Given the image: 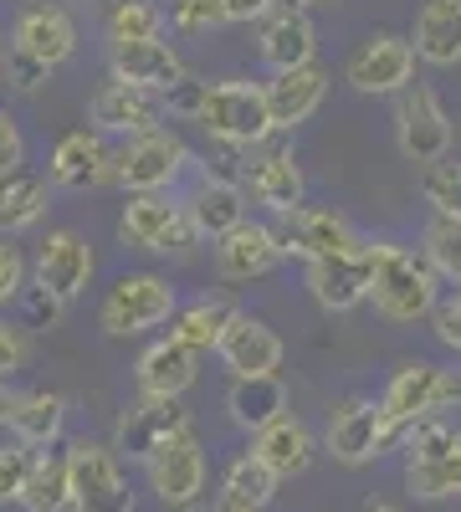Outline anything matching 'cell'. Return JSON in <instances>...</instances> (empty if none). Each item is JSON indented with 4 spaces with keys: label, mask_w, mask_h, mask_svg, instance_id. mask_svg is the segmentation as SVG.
Here are the masks:
<instances>
[{
    "label": "cell",
    "mask_w": 461,
    "mask_h": 512,
    "mask_svg": "<svg viewBox=\"0 0 461 512\" xmlns=\"http://www.w3.org/2000/svg\"><path fill=\"white\" fill-rule=\"evenodd\" d=\"M441 277L431 272L426 256H415L410 246L395 241H374V282H369V303L390 323H421L436 318L441 297H436Z\"/></svg>",
    "instance_id": "cell-1"
},
{
    "label": "cell",
    "mask_w": 461,
    "mask_h": 512,
    "mask_svg": "<svg viewBox=\"0 0 461 512\" xmlns=\"http://www.w3.org/2000/svg\"><path fill=\"white\" fill-rule=\"evenodd\" d=\"M211 139L231 144V149H257L277 134V118H272V103H267V88L262 82H211L205 88V108L195 118Z\"/></svg>",
    "instance_id": "cell-2"
},
{
    "label": "cell",
    "mask_w": 461,
    "mask_h": 512,
    "mask_svg": "<svg viewBox=\"0 0 461 512\" xmlns=\"http://www.w3.org/2000/svg\"><path fill=\"white\" fill-rule=\"evenodd\" d=\"M175 313H180V297H175L170 277H159V272H129V277H118L103 292L98 328L108 338H134V333H149L159 323H175Z\"/></svg>",
    "instance_id": "cell-3"
},
{
    "label": "cell",
    "mask_w": 461,
    "mask_h": 512,
    "mask_svg": "<svg viewBox=\"0 0 461 512\" xmlns=\"http://www.w3.org/2000/svg\"><path fill=\"white\" fill-rule=\"evenodd\" d=\"M118 236L154 256H190L200 241L190 210L170 195H129V205L118 216Z\"/></svg>",
    "instance_id": "cell-4"
},
{
    "label": "cell",
    "mask_w": 461,
    "mask_h": 512,
    "mask_svg": "<svg viewBox=\"0 0 461 512\" xmlns=\"http://www.w3.org/2000/svg\"><path fill=\"white\" fill-rule=\"evenodd\" d=\"M67 472H72V512H134V492L113 446L88 441V436L72 441Z\"/></svg>",
    "instance_id": "cell-5"
},
{
    "label": "cell",
    "mask_w": 461,
    "mask_h": 512,
    "mask_svg": "<svg viewBox=\"0 0 461 512\" xmlns=\"http://www.w3.org/2000/svg\"><path fill=\"white\" fill-rule=\"evenodd\" d=\"M451 400H461V374H446V369H436L431 359L400 364L395 379L385 384V395H380L385 415H390L395 425H405V431H415L421 420H436V410L451 405Z\"/></svg>",
    "instance_id": "cell-6"
},
{
    "label": "cell",
    "mask_w": 461,
    "mask_h": 512,
    "mask_svg": "<svg viewBox=\"0 0 461 512\" xmlns=\"http://www.w3.org/2000/svg\"><path fill=\"white\" fill-rule=\"evenodd\" d=\"M180 436H190V410H185V400L139 395L129 410L118 415V425H113V451L149 466L164 446L180 441Z\"/></svg>",
    "instance_id": "cell-7"
},
{
    "label": "cell",
    "mask_w": 461,
    "mask_h": 512,
    "mask_svg": "<svg viewBox=\"0 0 461 512\" xmlns=\"http://www.w3.org/2000/svg\"><path fill=\"white\" fill-rule=\"evenodd\" d=\"M190 169V144L170 128H159V134H144V139H129L118 149V185L129 195H164L180 175Z\"/></svg>",
    "instance_id": "cell-8"
},
{
    "label": "cell",
    "mask_w": 461,
    "mask_h": 512,
    "mask_svg": "<svg viewBox=\"0 0 461 512\" xmlns=\"http://www.w3.org/2000/svg\"><path fill=\"white\" fill-rule=\"evenodd\" d=\"M405 436H410V431L385 415L380 400H349L339 415L328 420V436H323V441H328L333 461L369 466L374 456H385V446H395V441H405Z\"/></svg>",
    "instance_id": "cell-9"
},
{
    "label": "cell",
    "mask_w": 461,
    "mask_h": 512,
    "mask_svg": "<svg viewBox=\"0 0 461 512\" xmlns=\"http://www.w3.org/2000/svg\"><path fill=\"white\" fill-rule=\"evenodd\" d=\"M344 77H349L354 93H369V98L410 93L415 88V82H410L415 77V47L405 36H395V31H380V36H369L364 47L349 52Z\"/></svg>",
    "instance_id": "cell-10"
},
{
    "label": "cell",
    "mask_w": 461,
    "mask_h": 512,
    "mask_svg": "<svg viewBox=\"0 0 461 512\" xmlns=\"http://www.w3.org/2000/svg\"><path fill=\"white\" fill-rule=\"evenodd\" d=\"M395 144L410 164H441L451 149V118L431 88H410L395 103Z\"/></svg>",
    "instance_id": "cell-11"
},
{
    "label": "cell",
    "mask_w": 461,
    "mask_h": 512,
    "mask_svg": "<svg viewBox=\"0 0 461 512\" xmlns=\"http://www.w3.org/2000/svg\"><path fill=\"white\" fill-rule=\"evenodd\" d=\"M277 241L287 256H303V262H323V256H344V251H364L369 241L339 216V210H318L303 205L292 216H277Z\"/></svg>",
    "instance_id": "cell-12"
},
{
    "label": "cell",
    "mask_w": 461,
    "mask_h": 512,
    "mask_svg": "<svg viewBox=\"0 0 461 512\" xmlns=\"http://www.w3.org/2000/svg\"><path fill=\"white\" fill-rule=\"evenodd\" d=\"M369 282H374V246L323 256V262L303 267V287L313 292V303L323 313H349V308L369 303Z\"/></svg>",
    "instance_id": "cell-13"
},
{
    "label": "cell",
    "mask_w": 461,
    "mask_h": 512,
    "mask_svg": "<svg viewBox=\"0 0 461 512\" xmlns=\"http://www.w3.org/2000/svg\"><path fill=\"white\" fill-rule=\"evenodd\" d=\"M159 113H164L159 93L129 88V82H118V77H108L103 88L88 98V118H93L98 134H123V139L159 134Z\"/></svg>",
    "instance_id": "cell-14"
},
{
    "label": "cell",
    "mask_w": 461,
    "mask_h": 512,
    "mask_svg": "<svg viewBox=\"0 0 461 512\" xmlns=\"http://www.w3.org/2000/svg\"><path fill=\"white\" fill-rule=\"evenodd\" d=\"M144 472H149V487L159 492L164 507H170V512H190L200 502V492H205V451H200L195 431L170 441L144 466Z\"/></svg>",
    "instance_id": "cell-15"
},
{
    "label": "cell",
    "mask_w": 461,
    "mask_h": 512,
    "mask_svg": "<svg viewBox=\"0 0 461 512\" xmlns=\"http://www.w3.org/2000/svg\"><path fill=\"white\" fill-rule=\"evenodd\" d=\"M118 175V154L103 144L98 128H72L52 149V180L62 190H98L103 180Z\"/></svg>",
    "instance_id": "cell-16"
},
{
    "label": "cell",
    "mask_w": 461,
    "mask_h": 512,
    "mask_svg": "<svg viewBox=\"0 0 461 512\" xmlns=\"http://www.w3.org/2000/svg\"><path fill=\"white\" fill-rule=\"evenodd\" d=\"M108 67L118 82L129 88H144V93H170L175 82H185V62L175 57L170 41H118L108 47Z\"/></svg>",
    "instance_id": "cell-17"
},
{
    "label": "cell",
    "mask_w": 461,
    "mask_h": 512,
    "mask_svg": "<svg viewBox=\"0 0 461 512\" xmlns=\"http://www.w3.org/2000/svg\"><path fill=\"white\" fill-rule=\"evenodd\" d=\"M88 277H93V246L77 231H52L47 246L36 251V287L52 292L57 303H72V297H82Z\"/></svg>",
    "instance_id": "cell-18"
},
{
    "label": "cell",
    "mask_w": 461,
    "mask_h": 512,
    "mask_svg": "<svg viewBox=\"0 0 461 512\" xmlns=\"http://www.w3.org/2000/svg\"><path fill=\"white\" fill-rule=\"evenodd\" d=\"M241 190L272 216H292V210H303V169L287 149H267L241 169Z\"/></svg>",
    "instance_id": "cell-19"
},
{
    "label": "cell",
    "mask_w": 461,
    "mask_h": 512,
    "mask_svg": "<svg viewBox=\"0 0 461 512\" xmlns=\"http://www.w3.org/2000/svg\"><path fill=\"white\" fill-rule=\"evenodd\" d=\"M282 241H277V226H262V221H246L236 226L231 236L216 241V272L226 282H251V277H267L277 262H282Z\"/></svg>",
    "instance_id": "cell-20"
},
{
    "label": "cell",
    "mask_w": 461,
    "mask_h": 512,
    "mask_svg": "<svg viewBox=\"0 0 461 512\" xmlns=\"http://www.w3.org/2000/svg\"><path fill=\"white\" fill-rule=\"evenodd\" d=\"M221 364L231 369V379H262V374H277L282 369V338L262 323V318H251L241 313L226 333V344H221Z\"/></svg>",
    "instance_id": "cell-21"
},
{
    "label": "cell",
    "mask_w": 461,
    "mask_h": 512,
    "mask_svg": "<svg viewBox=\"0 0 461 512\" xmlns=\"http://www.w3.org/2000/svg\"><path fill=\"white\" fill-rule=\"evenodd\" d=\"M16 47L47 67H62L77 52V26L62 6H26L16 16Z\"/></svg>",
    "instance_id": "cell-22"
},
{
    "label": "cell",
    "mask_w": 461,
    "mask_h": 512,
    "mask_svg": "<svg viewBox=\"0 0 461 512\" xmlns=\"http://www.w3.org/2000/svg\"><path fill=\"white\" fill-rule=\"evenodd\" d=\"M185 210H190V221H195L200 236L221 241V236H231L236 226H246V190H241V180L205 175V180L190 190Z\"/></svg>",
    "instance_id": "cell-23"
},
{
    "label": "cell",
    "mask_w": 461,
    "mask_h": 512,
    "mask_svg": "<svg viewBox=\"0 0 461 512\" xmlns=\"http://www.w3.org/2000/svg\"><path fill=\"white\" fill-rule=\"evenodd\" d=\"M139 395H154V400H185V390L195 384V349L164 338V344H149L139 354Z\"/></svg>",
    "instance_id": "cell-24"
},
{
    "label": "cell",
    "mask_w": 461,
    "mask_h": 512,
    "mask_svg": "<svg viewBox=\"0 0 461 512\" xmlns=\"http://www.w3.org/2000/svg\"><path fill=\"white\" fill-rule=\"evenodd\" d=\"M328 98V72L313 62V67H298V72H277L267 82V103H272V118L277 128H298L308 123Z\"/></svg>",
    "instance_id": "cell-25"
},
{
    "label": "cell",
    "mask_w": 461,
    "mask_h": 512,
    "mask_svg": "<svg viewBox=\"0 0 461 512\" xmlns=\"http://www.w3.org/2000/svg\"><path fill=\"white\" fill-rule=\"evenodd\" d=\"M226 415L231 425H241V431L262 436L267 425H277L287 415V384L277 374H262V379H231L226 390Z\"/></svg>",
    "instance_id": "cell-26"
},
{
    "label": "cell",
    "mask_w": 461,
    "mask_h": 512,
    "mask_svg": "<svg viewBox=\"0 0 461 512\" xmlns=\"http://www.w3.org/2000/svg\"><path fill=\"white\" fill-rule=\"evenodd\" d=\"M410 47L431 67H456L461 62V11L451 6V0H426V6L415 11Z\"/></svg>",
    "instance_id": "cell-27"
},
{
    "label": "cell",
    "mask_w": 461,
    "mask_h": 512,
    "mask_svg": "<svg viewBox=\"0 0 461 512\" xmlns=\"http://www.w3.org/2000/svg\"><path fill=\"white\" fill-rule=\"evenodd\" d=\"M241 313L226 303V297H195L190 308H180L175 313V323H170V338L175 344H185V349H195V354H221V344H226V333H231V323H236Z\"/></svg>",
    "instance_id": "cell-28"
},
{
    "label": "cell",
    "mask_w": 461,
    "mask_h": 512,
    "mask_svg": "<svg viewBox=\"0 0 461 512\" xmlns=\"http://www.w3.org/2000/svg\"><path fill=\"white\" fill-rule=\"evenodd\" d=\"M313 52H318V31L303 11H282L277 21H267L262 31V62L272 72H298V67H313Z\"/></svg>",
    "instance_id": "cell-29"
},
{
    "label": "cell",
    "mask_w": 461,
    "mask_h": 512,
    "mask_svg": "<svg viewBox=\"0 0 461 512\" xmlns=\"http://www.w3.org/2000/svg\"><path fill=\"white\" fill-rule=\"evenodd\" d=\"M251 451H257L277 477H303L308 461H313V431L298 415H282L262 436H251Z\"/></svg>",
    "instance_id": "cell-30"
},
{
    "label": "cell",
    "mask_w": 461,
    "mask_h": 512,
    "mask_svg": "<svg viewBox=\"0 0 461 512\" xmlns=\"http://www.w3.org/2000/svg\"><path fill=\"white\" fill-rule=\"evenodd\" d=\"M277 472L257 456V451H246L226 466V482H221V512H262L272 497H277Z\"/></svg>",
    "instance_id": "cell-31"
},
{
    "label": "cell",
    "mask_w": 461,
    "mask_h": 512,
    "mask_svg": "<svg viewBox=\"0 0 461 512\" xmlns=\"http://www.w3.org/2000/svg\"><path fill=\"white\" fill-rule=\"evenodd\" d=\"M62 425H67V400L52 395V390H31L16 400V415H11V436L21 446H52L62 436Z\"/></svg>",
    "instance_id": "cell-32"
},
{
    "label": "cell",
    "mask_w": 461,
    "mask_h": 512,
    "mask_svg": "<svg viewBox=\"0 0 461 512\" xmlns=\"http://www.w3.org/2000/svg\"><path fill=\"white\" fill-rule=\"evenodd\" d=\"M47 205H52V195H47V180H41V175H26V169H21V175L0 180V231L16 236V231L41 226Z\"/></svg>",
    "instance_id": "cell-33"
},
{
    "label": "cell",
    "mask_w": 461,
    "mask_h": 512,
    "mask_svg": "<svg viewBox=\"0 0 461 512\" xmlns=\"http://www.w3.org/2000/svg\"><path fill=\"white\" fill-rule=\"evenodd\" d=\"M26 512H67L72 507V472H67V456H47L41 451L31 461V477L21 492Z\"/></svg>",
    "instance_id": "cell-34"
},
{
    "label": "cell",
    "mask_w": 461,
    "mask_h": 512,
    "mask_svg": "<svg viewBox=\"0 0 461 512\" xmlns=\"http://www.w3.org/2000/svg\"><path fill=\"white\" fill-rule=\"evenodd\" d=\"M405 487L410 497L421 502H446V497H461V446L441 461H410L405 466Z\"/></svg>",
    "instance_id": "cell-35"
},
{
    "label": "cell",
    "mask_w": 461,
    "mask_h": 512,
    "mask_svg": "<svg viewBox=\"0 0 461 512\" xmlns=\"http://www.w3.org/2000/svg\"><path fill=\"white\" fill-rule=\"evenodd\" d=\"M159 31L164 16L149 0H113L108 6V47H118V41H159Z\"/></svg>",
    "instance_id": "cell-36"
},
{
    "label": "cell",
    "mask_w": 461,
    "mask_h": 512,
    "mask_svg": "<svg viewBox=\"0 0 461 512\" xmlns=\"http://www.w3.org/2000/svg\"><path fill=\"white\" fill-rule=\"evenodd\" d=\"M421 256L431 262V272H436L441 282H461V221L436 216V221L421 231Z\"/></svg>",
    "instance_id": "cell-37"
},
{
    "label": "cell",
    "mask_w": 461,
    "mask_h": 512,
    "mask_svg": "<svg viewBox=\"0 0 461 512\" xmlns=\"http://www.w3.org/2000/svg\"><path fill=\"white\" fill-rule=\"evenodd\" d=\"M456 446H461V431H456L451 420H421V425L405 436V456H410V461H441V456H451ZM410 461H405V466H410Z\"/></svg>",
    "instance_id": "cell-38"
},
{
    "label": "cell",
    "mask_w": 461,
    "mask_h": 512,
    "mask_svg": "<svg viewBox=\"0 0 461 512\" xmlns=\"http://www.w3.org/2000/svg\"><path fill=\"white\" fill-rule=\"evenodd\" d=\"M421 195L436 205V216L446 221H461V164H431L421 175Z\"/></svg>",
    "instance_id": "cell-39"
},
{
    "label": "cell",
    "mask_w": 461,
    "mask_h": 512,
    "mask_svg": "<svg viewBox=\"0 0 461 512\" xmlns=\"http://www.w3.org/2000/svg\"><path fill=\"white\" fill-rule=\"evenodd\" d=\"M31 446H21V441H11V446H0V507H11V502H21V492H26V477H31Z\"/></svg>",
    "instance_id": "cell-40"
},
{
    "label": "cell",
    "mask_w": 461,
    "mask_h": 512,
    "mask_svg": "<svg viewBox=\"0 0 461 512\" xmlns=\"http://www.w3.org/2000/svg\"><path fill=\"white\" fill-rule=\"evenodd\" d=\"M226 21H231L226 0H175V26L180 31H216Z\"/></svg>",
    "instance_id": "cell-41"
},
{
    "label": "cell",
    "mask_w": 461,
    "mask_h": 512,
    "mask_svg": "<svg viewBox=\"0 0 461 512\" xmlns=\"http://www.w3.org/2000/svg\"><path fill=\"white\" fill-rule=\"evenodd\" d=\"M47 77H52V67H47V62L26 57L21 47H11V52H6V82H11L16 93H36V88H41V82H47Z\"/></svg>",
    "instance_id": "cell-42"
},
{
    "label": "cell",
    "mask_w": 461,
    "mask_h": 512,
    "mask_svg": "<svg viewBox=\"0 0 461 512\" xmlns=\"http://www.w3.org/2000/svg\"><path fill=\"white\" fill-rule=\"evenodd\" d=\"M21 159H26V139H21L16 118H11L6 108H0V180L21 175Z\"/></svg>",
    "instance_id": "cell-43"
},
{
    "label": "cell",
    "mask_w": 461,
    "mask_h": 512,
    "mask_svg": "<svg viewBox=\"0 0 461 512\" xmlns=\"http://www.w3.org/2000/svg\"><path fill=\"white\" fill-rule=\"evenodd\" d=\"M205 88H211V82H200V77H185V82H175V88L164 93V113L200 118V108H205Z\"/></svg>",
    "instance_id": "cell-44"
},
{
    "label": "cell",
    "mask_w": 461,
    "mask_h": 512,
    "mask_svg": "<svg viewBox=\"0 0 461 512\" xmlns=\"http://www.w3.org/2000/svg\"><path fill=\"white\" fill-rule=\"evenodd\" d=\"M21 287H26V262H21V251H16L11 241H0V308L16 303Z\"/></svg>",
    "instance_id": "cell-45"
},
{
    "label": "cell",
    "mask_w": 461,
    "mask_h": 512,
    "mask_svg": "<svg viewBox=\"0 0 461 512\" xmlns=\"http://www.w3.org/2000/svg\"><path fill=\"white\" fill-rule=\"evenodd\" d=\"M21 369H26V333L0 318V379H11Z\"/></svg>",
    "instance_id": "cell-46"
},
{
    "label": "cell",
    "mask_w": 461,
    "mask_h": 512,
    "mask_svg": "<svg viewBox=\"0 0 461 512\" xmlns=\"http://www.w3.org/2000/svg\"><path fill=\"white\" fill-rule=\"evenodd\" d=\"M431 328H436V338H441L446 349H456V354H461V292H456V297H446V303L436 308Z\"/></svg>",
    "instance_id": "cell-47"
},
{
    "label": "cell",
    "mask_w": 461,
    "mask_h": 512,
    "mask_svg": "<svg viewBox=\"0 0 461 512\" xmlns=\"http://www.w3.org/2000/svg\"><path fill=\"white\" fill-rule=\"evenodd\" d=\"M26 308H31V318H47V328H52V323L62 318V308H67V303H57L52 292H41V287H36V292L26 297Z\"/></svg>",
    "instance_id": "cell-48"
},
{
    "label": "cell",
    "mask_w": 461,
    "mask_h": 512,
    "mask_svg": "<svg viewBox=\"0 0 461 512\" xmlns=\"http://www.w3.org/2000/svg\"><path fill=\"white\" fill-rule=\"evenodd\" d=\"M272 6H282V0H226L231 21H262Z\"/></svg>",
    "instance_id": "cell-49"
},
{
    "label": "cell",
    "mask_w": 461,
    "mask_h": 512,
    "mask_svg": "<svg viewBox=\"0 0 461 512\" xmlns=\"http://www.w3.org/2000/svg\"><path fill=\"white\" fill-rule=\"evenodd\" d=\"M16 400H21V395H11V390H6V379H0V425H11V415H16Z\"/></svg>",
    "instance_id": "cell-50"
},
{
    "label": "cell",
    "mask_w": 461,
    "mask_h": 512,
    "mask_svg": "<svg viewBox=\"0 0 461 512\" xmlns=\"http://www.w3.org/2000/svg\"><path fill=\"white\" fill-rule=\"evenodd\" d=\"M364 512H405V507H395V502H364Z\"/></svg>",
    "instance_id": "cell-51"
},
{
    "label": "cell",
    "mask_w": 461,
    "mask_h": 512,
    "mask_svg": "<svg viewBox=\"0 0 461 512\" xmlns=\"http://www.w3.org/2000/svg\"><path fill=\"white\" fill-rule=\"evenodd\" d=\"M287 11H308V6H323V0H282Z\"/></svg>",
    "instance_id": "cell-52"
},
{
    "label": "cell",
    "mask_w": 461,
    "mask_h": 512,
    "mask_svg": "<svg viewBox=\"0 0 461 512\" xmlns=\"http://www.w3.org/2000/svg\"><path fill=\"white\" fill-rule=\"evenodd\" d=\"M451 6H456V11H461V0H451Z\"/></svg>",
    "instance_id": "cell-53"
}]
</instances>
